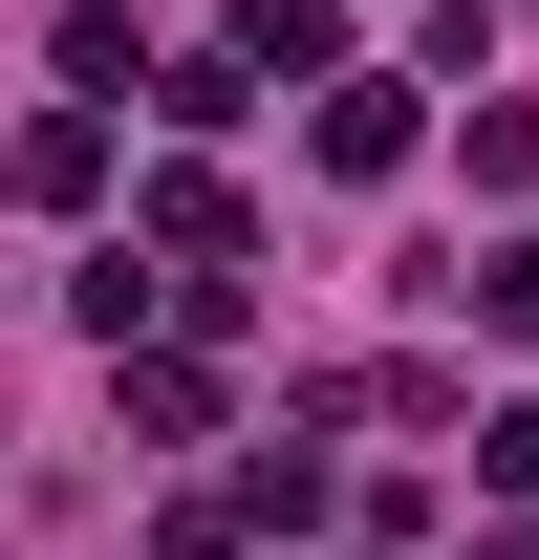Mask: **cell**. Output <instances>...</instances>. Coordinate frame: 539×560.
I'll list each match as a JSON object with an SVG mask.
<instances>
[{"label":"cell","instance_id":"obj_3","mask_svg":"<svg viewBox=\"0 0 539 560\" xmlns=\"http://www.w3.org/2000/svg\"><path fill=\"white\" fill-rule=\"evenodd\" d=\"M108 410H130V453H195V431H216V366L195 346H108Z\"/></svg>","mask_w":539,"mask_h":560},{"label":"cell","instance_id":"obj_4","mask_svg":"<svg viewBox=\"0 0 539 560\" xmlns=\"http://www.w3.org/2000/svg\"><path fill=\"white\" fill-rule=\"evenodd\" d=\"M0 173H22V215H87V195H108V130H87V108H44Z\"/></svg>","mask_w":539,"mask_h":560},{"label":"cell","instance_id":"obj_5","mask_svg":"<svg viewBox=\"0 0 539 560\" xmlns=\"http://www.w3.org/2000/svg\"><path fill=\"white\" fill-rule=\"evenodd\" d=\"M238 44H260V86H280V66L345 86V0H238Z\"/></svg>","mask_w":539,"mask_h":560},{"label":"cell","instance_id":"obj_1","mask_svg":"<svg viewBox=\"0 0 539 560\" xmlns=\"http://www.w3.org/2000/svg\"><path fill=\"white\" fill-rule=\"evenodd\" d=\"M130 237H151V259H195V280H238V173H195V151H173V173L130 195Z\"/></svg>","mask_w":539,"mask_h":560},{"label":"cell","instance_id":"obj_6","mask_svg":"<svg viewBox=\"0 0 539 560\" xmlns=\"http://www.w3.org/2000/svg\"><path fill=\"white\" fill-rule=\"evenodd\" d=\"M432 302H474L496 346H539V215H518V237H496V259H454V280H432Z\"/></svg>","mask_w":539,"mask_h":560},{"label":"cell","instance_id":"obj_2","mask_svg":"<svg viewBox=\"0 0 539 560\" xmlns=\"http://www.w3.org/2000/svg\"><path fill=\"white\" fill-rule=\"evenodd\" d=\"M302 151H324L345 195H367V173H410V86H389V66H345L324 108H302Z\"/></svg>","mask_w":539,"mask_h":560},{"label":"cell","instance_id":"obj_8","mask_svg":"<svg viewBox=\"0 0 539 560\" xmlns=\"http://www.w3.org/2000/svg\"><path fill=\"white\" fill-rule=\"evenodd\" d=\"M474 560H539V539H474Z\"/></svg>","mask_w":539,"mask_h":560},{"label":"cell","instance_id":"obj_7","mask_svg":"<svg viewBox=\"0 0 539 560\" xmlns=\"http://www.w3.org/2000/svg\"><path fill=\"white\" fill-rule=\"evenodd\" d=\"M151 108H173V130H238V108H260V44H195V66H151Z\"/></svg>","mask_w":539,"mask_h":560}]
</instances>
